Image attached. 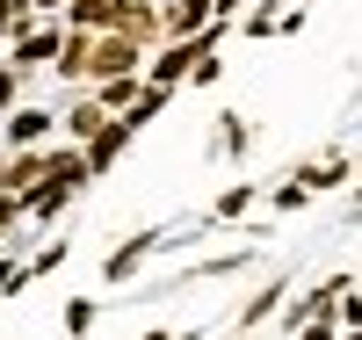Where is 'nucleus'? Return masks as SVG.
Returning <instances> with one entry per match:
<instances>
[{"label": "nucleus", "mask_w": 362, "mask_h": 340, "mask_svg": "<svg viewBox=\"0 0 362 340\" xmlns=\"http://www.w3.org/2000/svg\"><path fill=\"white\" fill-rule=\"evenodd\" d=\"M0 109H15V66L0 58Z\"/></svg>", "instance_id": "21"}, {"label": "nucleus", "mask_w": 362, "mask_h": 340, "mask_svg": "<svg viewBox=\"0 0 362 340\" xmlns=\"http://www.w3.org/2000/svg\"><path fill=\"white\" fill-rule=\"evenodd\" d=\"M102 123H109V109H102L95 95H80V102L66 109V131H73V145H87V138H95V131H102Z\"/></svg>", "instance_id": "11"}, {"label": "nucleus", "mask_w": 362, "mask_h": 340, "mask_svg": "<svg viewBox=\"0 0 362 340\" xmlns=\"http://www.w3.org/2000/svg\"><path fill=\"white\" fill-rule=\"evenodd\" d=\"M145 340H203V333H145Z\"/></svg>", "instance_id": "25"}, {"label": "nucleus", "mask_w": 362, "mask_h": 340, "mask_svg": "<svg viewBox=\"0 0 362 340\" xmlns=\"http://www.w3.org/2000/svg\"><path fill=\"white\" fill-rule=\"evenodd\" d=\"M297 340H341V333H334V319H312V326H297Z\"/></svg>", "instance_id": "20"}, {"label": "nucleus", "mask_w": 362, "mask_h": 340, "mask_svg": "<svg viewBox=\"0 0 362 340\" xmlns=\"http://www.w3.org/2000/svg\"><path fill=\"white\" fill-rule=\"evenodd\" d=\"M138 66H145V44H138V37H124V29H95L87 87H95V80H124V73H138Z\"/></svg>", "instance_id": "1"}, {"label": "nucleus", "mask_w": 362, "mask_h": 340, "mask_svg": "<svg viewBox=\"0 0 362 340\" xmlns=\"http://www.w3.org/2000/svg\"><path fill=\"white\" fill-rule=\"evenodd\" d=\"M305 203H312V189H305V181H283V189L268 196V210H276V218H290V210H305Z\"/></svg>", "instance_id": "16"}, {"label": "nucleus", "mask_w": 362, "mask_h": 340, "mask_svg": "<svg viewBox=\"0 0 362 340\" xmlns=\"http://www.w3.org/2000/svg\"><path fill=\"white\" fill-rule=\"evenodd\" d=\"M0 167H8V152H0Z\"/></svg>", "instance_id": "27"}, {"label": "nucleus", "mask_w": 362, "mask_h": 340, "mask_svg": "<svg viewBox=\"0 0 362 340\" xmlns=\"http://www.w3.org/2000/svg\"><path fill=\"white\" fill-rule=\"evenodd\" d=\"M210 8H218V22H232L239 8H247V0H210Z\"/></svg>", "instance_id": "24"}, {"label": "nucleus", "mask_w": 362, "mask_h": 340, "mask_svg": "<svg viewBox=\"0 0 362 340\" xmlns=\"http://www.w3.org/2000/svg\"><path fill=\"white\" fill-rule=\"evenodd\" d=\"M138 95H145V73H124V80H95V102H102L109 116H124Z\"/></svg>", "instance_id": "10"}, {"label": "nucleus", "mask_w": 362, "mask_h": 340, "mask_svg": "<svg viewBox=\"0 0 362 340\" xmlns=\"http://www.w3.org/2000/svg\"><path fill=\"white\" fill-rule=\"evenodd\" d=\"M95 319H102V304H95V297H73V304H66V340H87Z\"/></svg>", "instance_id": "15"}, {"label": "nucleus", "mask_w": 362, "mask_h": 340, "mask_svg": "<svg viewBox=\"0 0 362 340\" xmlns=\"http://www.w3.org/2000/svg\"><path fill=\"white\" fill-rule=\"evenodd\" d=\"M283 312V283H268V290H254L247 304H239V333H254L261 319H276Z\"/></svg>", "instance_id": "12"}, {"label": "nucleus", "mask_w": 362, "mask_h": 340, "mask_svg": "<svg viewBox=\"0 0 362 340\" xmlns=\"http://www.w3.org/2000/svg\"><path fill=\"white\" fill-rule=\"evenodd\" d=\"M73 196H80V189H66V181H37V189L22 196V210H29V218H37V225H44V218H58V210H66Z\"/></svg>", "instance_id": "9"}, {"label": "nucleus", "mask_w": 362, "mask_h": 340, "mask_svg": "<svg viewBox=\"0 0 362 340\" xmlns=\"http://www.w3.org/2000/svg\"><path fill=\"white\" fill-rule=\"evenodd\" d=\"M160 22H167V44H174V37H203V29L218 22V8H210V0H167Z\"/></svg>", "instance_id": "5"}, {"label": "nucleus", "mask_w": 362, "mask_h": 340, "mask_svg": "<svg viewBox=\"0 0 362 340\" xmlns=\"http://www.w3.org/2000/svg\"><path fill=\"white\" fill-rule=\"evenodd\" d=\"M355 210H362V181H355Z\"/></svg>", "instance_id": "26"}, {"label": "nucleus", "mask_w": 362, "mask_h": 340, "mask_svg": "<svg viewBox=\"0 0 362 340\" xmlns=\"http://www.w3.org/2000/svg\"><path fill=\"white\" fill-rule=\"evenodd\" d=\"M348 174H355V167H348V152H326V160H305L290 181H305L312 196H326V189H348Z\"/></svg>", "instance_id": "7"}, {"label": "nucleus", "mask_w": 362, "mask_h": 340, "mask_svg": "<svg viewBox=\"0 0 362 340\" xmlns=\"http://www.w3.org/2000/svg\"><path fill=\"white\" fill-rule=\"evenodd\" d=\"M160 246H167V232H131V239H124V246H116V254L102 261V283H109V290H116V283H131V275L153 261Z\"/></svg>", "instance_id": "3"}, {"label": "nucleus", "mask_w": 362, "mask_h": 340, "mask_svg": "<svg viewBox=\"0 0 362 340\" xmlns=\"http://www.w3.org/2000/svg\"><path fill=\"white\" fill-rule=\"evenodd\" d=\"M29 15H66V0H22Z\"/></svg>", "instance_id": "22"}, {"label": "nucleus", "mask_w": 362, "mask_h": 340, "mask_svg": "<svg viewBox=\"0 0 362 340\" xmlns=\"http://www.w3.org/2000/svg\"><path fill=\"white\" fill-rule=\"evenodd\" d=\"M58 44H66V29H58V22L44 15V22H29L22 37H15L8 66H15V73H37V66H58Z\"/></svg>", "instance_id": "2"}, {"label": "nucleus", "mask_w": 362, "mask_h": 340, "mask_svg": "<svg viewBox=\"0 0 362 340\" xmlns=\"http://www.w3.org/2000/svg\"><path fill=\"white\" fill-rule=\"evenodd\" d=\"M254 196H261L254 181H239V189H225L218 203H210V218H218V225H232V218H247V210H254Z\"/></svg>", "instance_id": "14"}, {"label": "nucleus", "mask_w": 362, "mask_h": 340, "mask_svg": "<svg viewBox=\"0 0 362 340\" xmlns=\"http://www.w3.org/2000/svg\"><path fill=\"white\" fill-rule=\"evenodd\" d=\"M87 58H95V29H66V44H58V80H87Z\"/></svg>", "instance_id": "8"}, {"label": "nucleus", "mask_w": 362, "mask_h": 340, "mask_svg": "<svg viewBox=\"0 0 362 340\" xmlns=\"http://www.w3.org/2000/svg\"><path fill=\"white\" fill-rule=\"evenodd\" d=\"M218 73H225V58L210 51V58H196V73H189V80H196V87H210V80H218Z\"/></svg>", "instance_id": "19"}, {"label": "nucleus", "mask_w": 362, "mask_h": 340, "mask_svg": "<svg viewBox=\"0 0 362 340\" xmlns=\"http://www.w3.org/2000/svg\"><path fill=\"white\" fill-rule=\"evenodd\" d=\"M44 131H51L44 109H15V116H8V145H15V152H22V145H44Z\"/></svg>", "instance_id": "13"}, {"label": "nucleus", "mask_w": 362, "mask_h": 340, "mask_svg": "<svg viewBox=\"0 0 362 340\" xmlns=\"http://www.w3.org/2000/svg\"><path fill=\"white\" fill-rule=\"evenodd\" d=\"M124 145H131V123H124V116H109L102 131L87 138V174H109V167H116V152H124Z\"/></svg>", "instance_id": "6"}, {"label": "nucleus", "mask_w": 362, "mask_h": 340, "mask_svg": "<svg viewBox=\"0 0 362 340\" xmlns=\"http://www.w3.org/2000/svg\"><path fill=\"white\" fill-rule=\"evenodd\" d=\"M44 174H51V152L22 145V152H8V167H0V196H29Z\"/></svg>", "instance_id": "4"}, {"label": "nucleus", "mask_w": 362, "mask_h": 340, "mask_svg": "<svg viewBox=\"0 0 362 340\" xmlns=\"http://www.w3.org/2000/svg\"><path fill=\"white\" fill-rule=\"evenodd\" d=\"M218 145H225V152H247V116H239V109L218 116Z\"/></svg>", "instance_id": "17"}, {"label": "nucleus", "mask_w": 362, "mask_h": 340, "mask_svg": "<svg viewBox=\"0 0 362 340\" xmlns=\"http://www.w3.org/2000/svg\"><path fill=\"white\" fill-rule=\"evenodd\" d=\"M58 261H66V239H51V246H44V254H37V261H29V268H22V275H51Z\"/></svg>", "instance_id": "18"}, {"label": "nucleus", "mask_w": 362, "mask_h": 340, "mask_svg": "<svg viewBox=\"0 0 362 340\" xmlns=\"http://www.w3.org/2000/svg\"><path fill=\"white\" fill-rule=\"evenodd\" d=\"M15 283H22V268H15V261H0V297H8Z\"/></svg>", "instance_id": "23"}]
</instances>
